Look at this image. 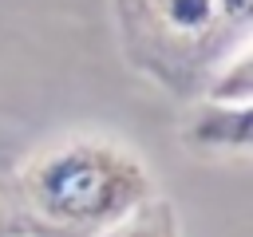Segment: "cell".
Segmentation results:
<instances>
[{"label":"cell","instance_id":"6da1fadb","mask_svg":"<svg viewBox=\"0 0 253 237\" xmlns=\"http://www.w3.org/2000/svg\"><path fill=\"white\" fill-rule=\"evenodd\" d=\"M16 194L32 237H95L158 198L142 158L103 134H71L43 146L20 170Z\"/></svg>","mask_w":253,"mask_h":237},{"label":"cell","instance_id":"7a4b0ae2","mask_svg":"<svg viewBox=\"0 0 253 237\" xmlns=\"http://www.w3.org/2000/svg\"><path fill=\"white\" fill-rule=\"evenodd\" d=\"M123 47L158 83L198 99L206 83L249 47L253 0H115Z\"/></svg>","mask_w":253,"mask_h":237},{"label":"cell","instance_id":"3957f363","mask_svg":"<svg viewBox=\"0 0 253 237\" xmlns=\"http://www.w3.org/2000/svg\"><path fill=\"white\" fill-rule=\"evenodd\" d=\"M253 138V111L249 103H221L198 99L186 118V142L213 154H245Z\"/></svg>","mask_w":253,"mask_h":237},{"label":"cell","instance_id":"277c9868","mask_svg":"<svg viewBox=\"0 0 253 237\" xmlns=\"http://www.w3.org/2000/svg\"><path fill=\"white\" fill-rule=\"evenodd\" d=\"M95 237H178V221H174L170 201L150 198L134 217H126L123 225H115L107 233H95Z\"/></svg>","mask_w":253,"mask_h":237},{"label":"cell","instance_id":"5b68a950","mask_svg":"<svg viewBox=\"0 0 253 237\" xmlns=\"http://www.w3.org/2000/svg\"><path fill=\"white\" fill-rule=\"evenodd\" d=\"M28 233H32L28 217H24L16 205H8V201L0 198V237H28Z\"/></svg>","mask_w":253,"mask_h":237}]
</instances>
